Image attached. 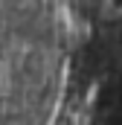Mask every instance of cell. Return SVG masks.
<instances>
[{"instance_id":"1","label":"cell","mask_w":122,"mask_h":125,"mask_svg":"<svg viewBox=\"0 0 122 125\" xmlns=\"http://www.w3.org/2000/svg\"><path fill=\"white\" fill-rule=\"evenodd\" d=\"M67 84V23L47 3H0V125H55Z\"/></svg>"}]
</instances>
